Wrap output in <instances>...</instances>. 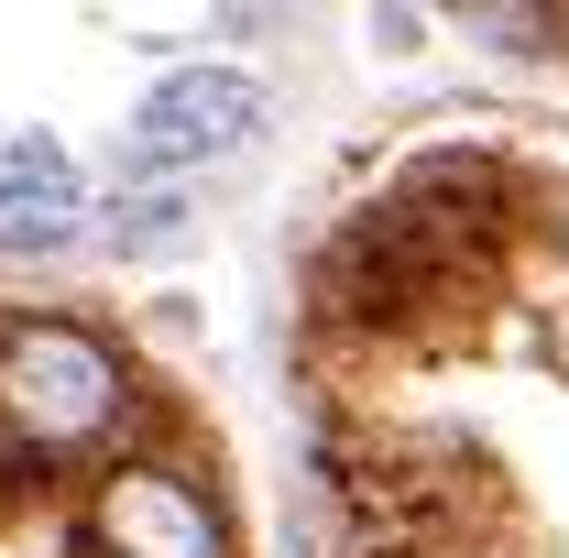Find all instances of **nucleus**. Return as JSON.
Segmentation results:
<instances>
[{
    "mask_svg": "<svg viewBox=\"0 0 569 558\" xmlns=\"http://www.w3.org/2000/svg\"><path fill=\"white\" fill-rule=\"evenodd\" d=\"M121 406V361L67 329V318H33L22 340H0V417L22 427V438H44V449H67L88 427H110Z\"/></svg>",
    "mask_w": 569,
    "mask_h": 558,
    "instance_id": "f257e3e1",
    "label": "nucleus"
},
{
    "mask_svg": "<svg viewBox=\"0 0 569 558\" xmlns=\"http://www.w3.org/2000/svg\"><path fill=\"white\" fill-rule=\"evenodd\" d=\"M274 132V99L230 67H176L153 99L132 110V165L142 176H198V165H241Z\"/></svg>",
    "mask_w": 569,
    "mask_h": 558,
    "instance_id": "f03ea898",
    "label": "nucleus"
},
{
    "mask_svg": "<svg viewBox=\"0 0 569 558\" xmlns=\"http://www.w3.org/2000/svg\"><path fill=\"white\" fill-rule=\"evenodd\" d=\"M99 548L110 558H230L209 492L176 482V471H121L99 492Z\"/></svg>",
    "mask_w": 569,
    "mask_h": 558,
    "instance_id": "7ed1b4c3",
    "label": "nucleus"
},
{
    "mask_svg": "<svg viewBox=\"0 0 569 558\" xmlns=\"http://www.w3.org/2000/svg\"><path fill=\"white\" fill-rule=\"evenodd\" d=\"M88 230V187H77L67 142L56 132H11L0 142V252H67Z\"/></svg>",
    "mask_w": 569,
    "mask_h": 558,
    "instance_id": "20e7f679",
    "label": "nucleus"
}]
</instances>
